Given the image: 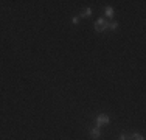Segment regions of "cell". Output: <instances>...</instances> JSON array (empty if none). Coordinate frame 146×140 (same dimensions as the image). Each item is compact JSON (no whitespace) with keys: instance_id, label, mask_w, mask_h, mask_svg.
<instances>
[{"instance_id":"cell-9","label":"cell","mask_w":146,"mask_h":140,"mask_svg":"<svg viewBox=\"0 0 146 140\" xmlns=\"http://www.w3.org/2000/svg\"><path fill=\"white\" fill-rule=\"evenodd\" d=\"M72 22L75 23V25H78V23H79V17H78V16H75V17L72 19Z\"/></svg>"},{"instance_id":"cell-1","label":"cell","mask_w":146,"mask_h":140,"mask_svg":"<svg viewBox=\"0 0 146 140\" xmlns=\"http://www.w3.org/2000/svg\"><path fill=\"white\" fill-rule=\"evenodd\" d=\"M107 28H109V22H107L104 17H100V19L95 22V31L96 33H103V31H106Z\"/></svg>"},{"instance_id":"cell-8","label":"cell","mask_w":146,"mask_h":140,"mask_svg":"<svg viewBox=\"0 0 146 140\" xmlns=\"http://www.w3.org/2000/svg\"><path fill=\"white\" fill-rule=\"evenodd\" d=\"M118 140H129V135H127V134H121L120 137H118Z\"/></svg>"},{"instance_id":"cell-6","label":"cell","mask_w":146,"mask_h":140,"mask_svg":"<svg viewBox=\"0 0 146 140\" xmlns=\"http://www.w3.org/2000/svg\"><path fill=\"white\" fill-rule=\"evenodd\" d=\"M129 140H145V137L141 134H137V132H135V134L129 135Z\"/></svg>"},{"instance_id":"cell-3","label":"cell","mask_w":146,"mask_h":140,"mask_svg":"<svg viewBox=\"0 0 146 140\" xmlns=\"http://www.w3.org/2000/svg\"><path fill=\"white\" fill-rule=\"evenodd\" d=\"M90 135H92V139H98L100 135H101V129H100L98 126H95V128H90Z\"/></svg>"},{"instance_id":"cell-4","label":"cell","mask_w":146,"mask_h":140,"mask_svg":"<svg viewBox=\"0 0 146 140\" xmlns=\"http://www.w3.org/2000/svg\"><path fill=\"white\" fill-rule=\"evenodd\" d=\"M90 16H92V8H84L81 11V16H79V17H87V19H89Z\"/></svg>"},{"instance_id":"cell-7","label":"cell","mask_w":146,"mask_h":140,"mask_svg":"<svg viewBox=\"0 0 146 140\" xmlns=\"http://www.w3.org/2000/svg\"><path fill=\"white\" fill-rule=\"evenodd\" d=\"M118 28V22H109V28L107 30H112V31H115Z\"/></svg>"},{"instance_id":"cell-2","label":"cell","mask_w":146,"mask_h":140,"mask_svg":"<svg viewBox=\"0 0 146 140\" xmlns=\"http://www.w3.org/2000/svg\"><path fill=\"white\" fill-rule=\"evenodd\" d=\"M110 121V118L107 117V115H104V114H101V115H98L96 117V123H98V126L100 125H107Z\"/></svg>"},{"instance_id":"cell-5","label":"cell","mask_w":146,"mask_h":140,"mask_svg":"<svg viewBox=\"0 0 146 140\" xmlns=\"http://www.w3.org/2000/svg\"><path fill=\"white\" fill-rule=\"evenodd\" d=\"M104 13H106V17H109V19H112V17H113V8H112V6H107Z\"/></svg>"}]
</instances>
